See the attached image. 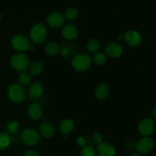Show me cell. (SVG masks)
<instances>
[{
    "instance_id": "cell-31",
    "label": "cell",
    "mask_w": 156,
    "mask_h": 156,
    "mask_svg": "<svg viewBox=\"0 0 156 156\" xmlns=\"http://www.w3.org/2000/svg\"><path fill=\"white\" fill-rule=\"evenodd\" d=\"M59 53H61L62 56H67L69 54V50H67L66 48H63L62 50H60V52Z\"/></svg>"
},
{
    "instance_id": "cell-12",
    "label": "cell",
    "mask_w": 156,
    "mask_h": 156,
    "mask_svg": "<svg viewBox=\"0 0 156 156\" xmlns=\"http://www.w3.org/2000/svg\"><path fill=\"white\" fill-rule=\"evenodd\" d=\"M97 152L99 156H115L116 149L112 144L109 143H98L97 147Z\"/></svg>"
},
{
    "instance_id": "cell-25",
    "label": "cell",
    "mask_w": 156,
    "mask_h": 156,
    "mask_svg": "<svg viewBox=\"0 0 156 156\" xmlns=\"http://www.w3.org/2000/svg\"><path fill=\"white\" fill-rule=\"evenodd\" d=\"M92 62L98 66H102L106 62L107 56L104 53H96L93 56Z\"/></svg>"
},
{
    "instance_id": "cell-27",
    "label": "cell",
    "mask_w": 156,
    "mask_h": 156,
    "mask_svg": "<svg viewBox=\"0 0 156 156\" xmlns=\"http://www.w3.org/2000/svg\"><path fill=\"white\" fill-rule=\"evenodd\" d=\"M81 156H96V151L91 146H85L82 147Z\"/></svg>"
},
{
    "instance_id": "cell-9",
    "label": "cell",
    "mask_w": 156,
    "mask_h": 156,
    "mask_svg": "<svg viewBox=\"0 0 156 156\" xmlns=\"http://www.w3.org/2000/svg\"><path fill=\"white\" fill-rule=\"evenodd\" d=\"M48 25L54 29L62 27L66 22V17L60 12H53L48 15L47 18Z\"/></svg>"
},
{
    "instance_id": "cell-34",
    "label": "cell",
    "mask_w": 156,
    "mask_h": 156,
    "mask_svg": "<svg viewBox=\"0 0 156 156\" xmlns=\"http://www.w3.org/2000/svg\"><path fill=\"white\" fill-rule=\"evenodd\" d=\"M1 20H2V15L1 14H0V21H1Z\"/></svg>"
},
{
    "instance_id": "cell-16",
    "label": "cell",
    "mask_w": 156,
    "mask_h": 156,
    "mask_svg": "<svg viewBox=\"0 0 156 156\" xmlns=\"http://www.w3.org/2000/svg\"><path fill=\"white\" fill-rule=\"evenodd\" d=\"M110 94V86L108 83H101L95 90V96L98 100H105Z\"/></svg>"
},
{
    "instance_id": "cell-19",
    "label": "cell",
    "mask_w": 156,
    "mask_h": 156,
    "mask_svg": "<svg viewBox=\"0 0 156 156\" xmlns=\"http://www.w3.org/2000/svg\"><path fill=\"white\" fill-rule=\"evenodd\" d=\"M60 47L59 44H56V42H50L45 46L44 51L48 56H57L60 52Z\"/></svg>"
},
{
    "instance_id": "cell-15",
    "label": "cell",
    "mask_w": 156,
    "mask_h": 156,
    "mask_svg": "<svg viewBox=\"0 0 156 156\" xmlns=\"http://www.w3.org/2000/svg\"><path fill=\"white\" fill-rule=\"evenodd\" d=\"M27 114L31 119L34 120H41L43 117V108L41 105L33 103L27 108Z\"/></svg>"
},
{
    "instance_id": "cell-4",
    "label": "cell",
    "mask_w": 156,
    "mask_h": 156,
    "mask_svg": "<svg viewBox=\"0 0 156 156\" xmlns=\"http://www.w3.org/2000/svg\"><path fill=\"white\" fill-rule=\"evenodd\" d=\"M11 66L18 72H26L30 66V59L28 56L24 53H16L12 56L10 60Z\"/></svg>"
},
{
    "instance_id": "cell-6",
    "label": "cell",
    "mask_w": 156,
    "mask_h": 156,
    "mask_svg": "<svg viewBox=\"0 0 156 156\" xmlns=\"http://www.w3.org/2000/svg\"><path fill=\"white\" fill-rule=\"evenodd\" d=\"M21 140L28 146H34L40 142V134L34 129H26L21 133Z\"/></svg>"
},
{
    "instance_id": "cell-24",
    "label": "cell",
    "mask_w": 156,
    "mask_h": 156,
    "mask_svg": "<svg viewBox=\"0 0 156 156\" xmlns=\"http://www.w3.org/2000/svg\"><path fill=\"white\" fill-rule=\"evenodd\" d=\"M32 78L30 73H27V72H23L20 74L19 76V82L20 85L22 86H27L30 85L31 83Z\"/></svg>"
},
{
    "instance_id": "cell-22",
    "label": "cell",
    "mask_w": 156,
    "mask_h": 156,
    "mask_svg": "<svg viewBox=\"0 0 156 156\" xmlns=\"http://www.w3.org/2000/svg\"><path fill=\"white\" fill-rule=\"evenodd\" d=\"M28 69L30 74L33 75V76H38L42 73L43 70H44V65L40 61H34L31 64H30Z\"/></svg>"
},
{
    "instance_id": "cell-11",
    "label": "cell",
    "mask_w": 156,
    "mask_h": 156,
    "mask_svg": "<svg viewBox=\"0 0 156 156\" xmlns=\"http://www.w3.org/2000/svg\"><path fill=\"white\" fill-rule=\"evenodd\" d=\"M123 51V47L118 43L111 42L105 47V55L112 59H115L121 56Z\"/></svg>"
},
{
    "instance_id": "cell-21",
    "label": "cell",
    "mask_w": 156,
    "mask_h": 156,
    "mask_svg": "<svg viewBox=\"0 0 156 156\" xmlns=\"http://www.w3.org/2000/svg\"><path fill=\"white\" fill-rule=\"evenodd\" d=\"M12 136L5 132H0V150H4L10 146Z\"/></svg>"
},
{
    "instance_id": "cell-14",
    "label": "cell",
    "mask_w": 156,
    "mask_h": 156,
    "mask_svg": "<svg viewBox=\"0 0 156 156\" xmlns=\"http://www.w3.org/2000/svg\"><path fill=\"white\" fill-rule=\"evenodd\" d=\"M44 87L42 84L38 82H33L30 85L28 89V95L32 100H36L44 94Z\"/></svg>"
},
{
    "instance_id": "cell-32",
    "label": "cell",
    "mask_w": 156,
    "mask_h": 156,
    "mask_svg": "<svg viewBox=\"0 0 156 156\" xmlns=\"http://www.w3.org/2000/svg\"><path fill=\"white\" fill-rule=\"evenodd\" d=\"M155 111H156V108H153V111H152V117H153L154 120H155V119L156 118V113H155Z\"/></svg>"
},
{
    "instance_id": "cell-17",
    "label": "cell",
    "mask_w": 156,
    "mask_h": 156,
    "mask_svg": "<svg viewBox=\"0 0 156 156\" xmlns=\"http://www.w3.org/2000/svg\"><path fill=\"white\" fill-rule=\"evenodd\" d=\"M55 133L54 126L50 123H43L39 126V134L44 138H51Z\"/></svg>"
},
{
    "instance_id": "cell-18",
    "label": "cell",
    "mask_w": 156,
    "mask_h": 156,
    "mask_svg": "<svg viewBox=\"0 0 156 156\" xmlns=\"http://www.w3.org/2000/svg\"><path fill=\"white\" fill-rule=\"evenodd\" d=\"M74 127V122L68 118L63 119L59 123V130L62 134H65V135L70 133L73 130Z\"/></svg>"
},
{
    "instance_id": "cell-20",
    "label": "cell",
    "mask_w": 156,
    "mask_h": 156,
    "mask_svg": "<svg viewBox=\"0 0 156 156\" xmlns=\"http://www.w3.org/2000/svg\"><path fill=\"white\" fill-rule=\"evenodd\" d=\"M101 48V43L96 38H91L87 41L86 49L89 53H96Z\"/></svg>"
},
{
    "instance_id": "cell-26",
    "label": "cell",
    "mask_w": 156,
    "mask_h": 156,
    "mask_svg": "<svg viewBox=\"0 0 156 156\" xmlns=\"http://www.w3.org/2000/svg\"><path fill=\"white\" fill-rule=\"evenodd\" d=\"M64 15H65V17L67 19L70 20V21H73V20H76L78 18V16H79V12H78L77 9H76V8H69L66 11V13Z\"/></svg>"
},
{
    "instance_id": "cell-30",
    "label": "cell",
    "mask_w": 156,
    "mask_h": 156,
    "mask_svg": "<svg viewBox=\"0 0 156 156\" xmlns=\"http://www.w3.org/2000/svg\"><path fill=\"white\" fill-rule=\"evenodd\" d=\"M94 139L96 140V142H98V143L102 142V136L99 133H96L95 135H94Z\"/></svg>"
},
{
    "instance_id": "cell-29",
    "label": "cell",
    "mask_w": 156,
    "mask_h": 156,
    "mask_svg": "<svg viewBox=\"0 0 156 156\" xmlns=\"http://www.w3.org/2000/svg\"><path fill=\"white\" fill-rule=\"evenodd\" d=\"M23 156H40L39 154L34 150H30L26 152Z\"/></svg>"
},
{
    "instance_id": "cell-7",
    "label": "cell",
    "mask_w": 156,
    "mask_h": 156,
    "mask_svg": "<svg viewBox=\"0 0 156 156\" xmlns=\"http://www.w3.org/2000/svg\"><path fill=\"white\" fill-rule=\"evenodd\" d=\"M155 147V142L151 137L145 136L140 139L136 143V150L138 152L139 154H147L150 152Z\"/></svg>"
},
{
    "instance_id": "cell-5",
    "label": "cell",
    "mask_w": 156,
    "mask_h": 156,
    "mask_svg": "<svg viewBox=\"0 0 156 156\" xmlns=\"http://www.w3.org/2000/svg\"><path fill=\"white\" fill-rule=\"evenodd\" d=\"M155 129V122L153 118L146 117L140 122L138 125L139 133L143 136H149L153 133Z\"/></svg>"
},
{
    "instance_id": "cell-3",
    "label": "cell",
    "mask_w": 156,
    "mask_h": 156,
    "mask_svg": "<svg viewBox=\"0 0 156 156\" xmlns=\"http://www.w3.org/2000/svg\"><path fill=\"white\" fill-rule=\"evenodd\" d=\"M47 28L42 23H37L30 30V38L34 44H41L47 39Z\"/></svg>"
},
{
    "instance_id": "cell-28",
    "label": "cell",
    "mask_w": 156,
    "mask_h": 156,
    "mask_svg": "<svg viewBox=\"0 0 156 156\" xmlns=\"http://www.w3.org/2000/svg\"><path fill=\"white\" fill-rule=\"evenodd\" d=\"M76 142H77V144L79 145V146H81V147H84V146H86L87 141H86V140H85V137H83V136L78 137L77 141Z\"/></svg>"
},
{
    "instance_id": "cell-10",
    "label": "cell",
    "mask_w": 156,
    "mask_h": 156,
    "mask_svg": "<svg viewBox=\"0 0 156 156\" xmlns=\"http://www.w3.org/2000/svg\"><path fill=\"white\" fill-rule=\"evenodd\" d=\"M124 40L126 44L131 47H137L141 45L143 42V37L141 34L136 30L131 29L129 30L124 35Z\"/></svg>"
},
{
    "instance_id": "cell-8",
    "label": "cell",
    "mask_w": 156,
    "mask_h": 156,
    "mask_svg": "<svg viewBox=\"0 0 156 156\" xmlns=\"http://www.w3.org/2000/svg\"><path fill=\"white\" fill-rule=\"evenodd\" d=\"M30 40L24 35L16 34L12 39V46L18 51H26L30 49Z\"/></svg>"
},
{
    "instance_id": "cell-23",
    "label": "cell",
    "mask_w": 156,
    "mask_h": 156,
    "mask_svg": "<svg viewBox=\"0 0 156 156\" xmlns=\"http://www.w3.org/2000/svg\"><path fill=\"white\" fill-rule=\"evenodd\" d=\"M7 133L10 135H14L17 133L20 129V124L17 120H12L9 121L7 124Z\"/></svg>"
},
{
    "instance_id": "cell-33",
    "label": "cell",
    "mask_w": 156,
    "mask_h": 156,
    "mask_svg": "<svg viewBox=\"0 0 156 156\" xmlns=\"http://www.w3.org/2000/svg\"><path fill=\"white\" fill-rule=\"evenodd\" d=\"M131 156H141L139 153H133Z\"/></svg>"
},
{
    "instance_id": "cell-1",
    "label": "cell",
    "mask_w": 156,
    "mask_h": 156,
    "mask_svg": "<svg viewBox=\"0 0 156 156\" xmlns=\"http://www.w3.org/2000/svg\"><path fill=\"white\" fill-rule=\"evenodd\" d=\"M92 59L89 54L81 53L76 54L72 59V66L78 72H85L91 67Z\"/></svg>"
},
{
    "instance_id": "cell-2",
    "label": "cell",
    "mask_w": 156,
    "mask_h": 156,
    "mask_svg": "<svg viewBox=\"0 0 156 156\" xmlns=\"http://www.w3.org/2000/svg\"><path fill=\"white\" fill-rule=\"evenodd\" d=\"M8 97L15 103H21L27 98V92L22 85L18 83H13L8 88Z\"/></svg>"
},
{
    "instance_id": "cell-13",
    "label": "cell",
    "mask_w": 156,
    "mask_h": 156,
    "mask_svg": "<svg viewBox=\"0 0 156 156\" xmlns=\"http://www.w3.org/2000/svg\"><path fill=\"white\" fill-rule=\"evenodd\" d=\"M62 35L65 39L72 41L76 39L79 35V29L73 24H68L63 25L62 28Z\"/></svg>"
}]
</instances>
